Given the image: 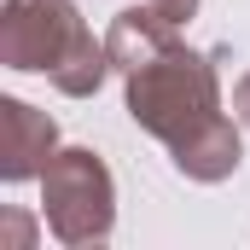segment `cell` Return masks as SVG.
Listing matches in <instances>:
<instances>
[{"label":"cell","mask_w":250,"mask_h":250,"mask_svg":"<svg viewBox=\"0 0 250 250\" xmlns=\"http://www.w3.org/2000/svg\"><path fill=\"white\" fill-rule=\"evenodd\" d=\"M105 53L123 76V111L134 117V128L169 146V163L187 181L221 187L227 175H239L245 140L221 105L215 59L181 41V23H169L151 0L128 6L111 18Z\"/></svg>","instance_id":"cell-1"},{"label":"cell","mask_w":250,"mask_h":250,"mask_svg":"<svg viewBox=\"0 0 250 250\" xmlns=\"http://www.w3.org/2000/svg\"><path fill=\"white\" fill-rule=\"evenodd\" d=\"M0 64L18 76H47L59 93L87 99L111 76L105 41L82 23L76 0H6L0 12Z\"/></svg>","instance_id":"cell-2"},{"label":"cell","mask_w":250,"mask_h":250,"mask_svg":"<svg viewBox=\"0 0 250 250\" xmlns=\"http://www.w3.org/2000/svg\"><path fill=\"white\" fill-rule=\"evenodd\" d=\"M41 221L47 233L70 250L105 245L117 227V181L99 151L87 146H59L53 163L41 169Z\"/></svg>","instance_id":"cell-3"},{"label":"cell","mask_w":250,"mask_h":250,"mask_svg":"<svg viewBox=\"0 0 250 250\" xmlns=\"http://www.w3.org/2000/svg\"><path fill=\"white\" fill-rule=\"evenodd\" d=\"M59 151V123L35 111L29 99H0V181H41V169Z\"/></svg>","instance_id":"cell-4"},{"label":"cell","mask_w":250,"mask_h":250,"mask_svg":"<svg viewBox=\"0 0 250 250\" xmlns=\"http://www.w3.org/2000/svg\"><path fill=\"white\" fill-rule=\"evenodd\" d=\"M169 23H192V12H198V0H151Z\"/></svg>","instance_id":"cell-5"},{"label":"cell","mask_w":250,"mask_h":250,"mask_svg":"<svg viewBox=\"0 0 250 250\" xmlns=\"http://www.w3.org/2000/svg\"><path fill=\"white\" fill-rule=\"evenodd\" d=\"M233 117H239V123L250 128V70L239 76V87H233Z\"/></svg>","instance_id":"cell-6"},{"label":"cell","mask_w":250,"mask_h":250,"mask_svg":"<svg viewBox=\"0 0 250 250\" xmlns=\"http://www.w3.org/2000/svg\"><path fill=\"white\" fill-rule=\"evenodd\" d=\"M6 239H12V245L23 250V245H29V239H35V227H29L23 215H6Z\"/></svg>","instance_id":"cell-7"}]
</instances>
